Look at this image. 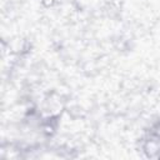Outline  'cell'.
<instances>
[{
  "label": "cell",
  "instance_id": "6da1fadb",
  "mask_svg": "<svg viewBox=\"0 0 160 160\" xmlns=\"http://www.w3.org/2000/svg\"><path fill=\"white\" fill-rule=\"evenodd\" d=\"M141 151L148 159H160V139L148 132L141 140Z\"/></svg>",
  "mask_w": 160,
  "mask_h": 160
},
{
  "label": "cell",
  "instance_id": "7a4b0ae2",
  "mask_svg": "<svg viewBox=\"0 0 160 160\" xmlns=\"http://www.w3.org/2000/svg\"><path fill=\"white\" fill-rule=\"evenodd\" d=\"M9 49L12 54H24V52H28L29 50V46H28V41L25 39H21V38H16V39H12L11 42H9Z\"/></svg>",
  "mask_w": 160,
  "mask_h": 160
},
{
  "label": "cell",
  "instance_id": "3957f363",
  "mask_svg": "<svg viewBox=\"0 0 160 160\" xmlns=\"http://www.w3.org/2000/svg\"><path fill=\"white\" fill-rule=\"evenodd\" d=\"M148 132L160 139V120H158V121H155V122H154V124H152V125H151V126L149 128V130H148Z\"/></svg>",
  "mask_w": 160,
  "mask_h": 160
},
{
  "label": "cell",
  "instance_id": "277c9868",
  "mask_svg": "<svg viewBox=\"0 0 160 160\" xmlns=\"http://www.w3.org/2000/svg\"><path fill=\"white\" fill-rule=\"evenodd\" d=\"M40 2L44 8H52L55 5L56 0H40Z\"/></svg>",
  "mask_w": 160,
  "mask_h": 160
}]
</instances>
